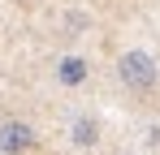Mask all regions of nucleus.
Here are the masks:
<instances>
[{"mask_svg": "<svg viewBox=\"0 0 160 155\" xmlns=\"http://www.w3.org/2000/svg\"><path fill=\"white\" fill-rule=\"evenodd\" d=\"M69 138H74V147H95V142H100V125H95V116H78L74 129H69Z\"/></svg>", "mask_w": 160, "mask_h": 155, "instance_id": "4", "label": "nucleus"}, {"mask_svg": "<svg viewBox=\"0 0 160 155\" xmlns=\"http://www.w3.org/2000/svg\"><path fill=\"white\" fill-rule=\"evenodd\" d=\"M18 4H30V0H18Z\"/></svg>", "mask_w": 160, "mask_h": 155, "instance_id": "5", "label": "nucleus"}, {"mask_svg": "<svg viewBox=\"0 0 160 155\" xmlns=\"http://www.w3.org/2000/svg\"><path fill=\"white\" fill-rule=\"evenodd\" d=\"M117 78H121L126 91L147 95V91H156V82H160V65H156L152 52L130 48V52H121V60H117Z\"/></svg>", "mask_w": 160, "mask_h": 155, "instance_id": "1", "label": "nucleus"}, {"mask_svg": "<svg viewBox=\"0 0 160 155\" xmlns=\"http://www.w3.org/2000/svg\"><path fill=\"white\" fill-rule=\"evenodd\" d=\"M87 73H91V65H87L82 56H61V60H56V82H61V86H82Z\"/></svg>", "mask_w": 160, "mask_h": 155, "instance_id": "3", "label": "nucleus"}, {"mask_svg": "<svg viewBox=\"0 0 160 155\" xmlns=\"http://www.w3.org/2000/svg\"><path fill=\"white\" fill-rule=\"evenodd\" d=\"M39 147V134L26 121H4L0 125V155H26Z\"/></svg>", "mask_w": 160, "mask_h": 155, "instance_id": "2", "label": "nucleus"}]
</instances>
